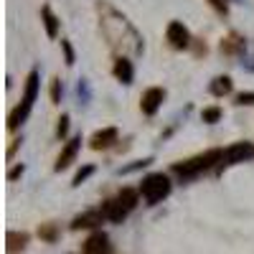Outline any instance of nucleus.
Masks as SVG:
<instances>
[{
	"label": "nucleus",
	"mask_w": 254,
	"mask_h": 254,
	"mask_svg": "<svg viewBox=\"0 0 254 254\" xmlns=\"http://www.w3.org/2000/svg\"><path fill=\"white\" fill-rule=\"evenodd\" d=\"M36 94H38V71H31L28 79H26L23 99H20V104H18V107L10 112V117H8V127H10V130H15L20 122H26V120H28L31 107H33V102H36Z\"/></svg>",
	"instance_id": "obj_1"
},
{
	"label": "nucleus",
	"mask_w": 254,
	"mask_h": 254,
	"mask_svg": "<svg viewBox=\"0 0 254 254\" xmlns=\"http://www.w3.org/2000/svg\"><path fill=\"white\" fill-rule=\"evenodd\" d=\"M224 160V150H206L203 155H196L190 160H183V163H176L173 165V173H178L181 178H193L203 171H208L214 163Z\"/></svg>",
	"instance_id": "obj_2"
},
{
	"label": "nucleus",
	"mask_w": 254,
	"mask_h": 254,
	"mask_svg": "<svg viewBox=\"0 0 254 254\" xmlns=\"http://www.w3.org/2000/svg\"><path fill=\"white\" fill-rule=\"evenodd\" d=\"M140 193L147 203H158L171 193V181H168V176H163V173H150L147 178H142Z\"/></svg>",
	"instance_id": "obj_3"
},
{
	"label": "nucleus",
	"mask_w": 254,
	"mask_h": 254,
	"mask_svg": "<svg viewBox=\"0 0 254 254\" xmlns=\"http://www.w3.org/2000/svg\"><path fill=\"white\" fill-rule=\"evenodd\" d=\"M254 155V145L252 142H234L231 147L224 150V165H234V163H244Z\"/></svg>",
	"instance_id": "obj_4"
},
{
	"label": "nucleus",
	"mask_w": 254,
	"mask_h": 254,
	"mask_svg": "<svg viewBox=\"0 0 254 254\" xmlns=\"http://www.w3.org/2000/svg\"><path fill=\"white\" fill-rule=\"evenodd\" d=\"M165 36H168V41H171L173 49H188L190 46V33H188V28L181 23V20H173V23L168 26Z\"/></svg>",
	"instance_id": "obj_5"
},
{
	"label": "nucleus",
	"mask_w": 254,
	"mask_h": 254,
	"mask_svg": "<svg viewBox=\"0 0 254 254\" xmlns=\"http://www.w3.org/2000/svg\"><path fill=\"white\" fill-rule=\"evenodd\" d=\"M84 254H112L110 237L104 231H94V234L84 242Z\"/></svg>",
	"instance_id": "obj_6"
},
{
	"label": "nucleus",
	"mask_w": 254,
	"mask_h": 254,
	"mask_svg": "<svg viewBox=\"0 0 254 254\" xmlns=\"http://www.w3.org/2000/svg\"><path fill=\"white\" fill-rule=\"evenodd\" d=\"M79 145H81V137H71L66 145H64V150H61V155H59V160H56V165H54L56 173L66 171V168L74 163V158H76V153H79Z\"/></svg>",
	"instance_id": "obj_7"
},
{
	"label": "nucleus",
	"mask_w": 254,
	"mask_h": 254,
	"mask_svg": "<svg viewBox=\"0 0 254 254\" xmlns=\"http://www.w3.org/2000/svg\"><path fill=\"white\" fill-rule=\"evenodd\" d=\"M163 99H165V92H163L160 87H150V89H147V92L142 94L140 107H142V112H145V115H155V112L160 110Z\"/></svg>",
	"instance_id": "obj_8"
},
{
	"label": "nucleus",
	"mask_w": 254,
	"mask_h": 254,
	"mask_svg": "<svg viewBox=\"0 0 254 254\" xmlns=\"http://www.w3.org/2000/svg\"><path fill=\"white\" fill-rule=\"evenodd\" d=\"M112 142H117V127H104V130L94 132L89 140L92 150H107V147H112Z\"/></svg>",
	"instance_id": "obj_9"
},
{
	"label": "nucleus",
	"mask_w": 254,
	"mask_h": 254,
	"mask_svg": "<svg viewBox=\"0 0 254 254\" xmlns=\"http://www.w3.org/2000/svg\"><path fill=\"white\" fill-rule=\"evenodd\" d=\"M102 219H104L102 211H84V214H79V216L71 221V229H74V231H79V229H94V226L102 224Z\"/></svg>",
	"instance_id": "obj_10"
},
{
	"label": "nucleus",
	"mask_w": 254,
	"mask_h": 254,
	"mask_svg": "<svg viewBox=\"0 0 254 254\" xmlns=\"http://www.w3.org/2000/svg\"><path fill=\"white\" fill-rule=\"evenodd\" d=\"M102 214H104V219H110V221H115V224H120L127 214H130V211H127L117 198H110V201H104V206L99 208Z\"/></svg>",
	"instance_id": "obj_11"
},
{
	"label": "nucleus",
	"mask_w": 254,
	"mask_h": 254,
	"mask_svg": "<svg viewBox=\"0 0 254 254\" xmlns=\"http://www.w3.org/2000/svg\"><path fill=\"white\" fill-rule=\"evenodd\" d=\"M115 76L122 81V84H130L132 81V76H135V71H132V61L127 59V56H120L117 61H115Z\"/></svg>",
	"instance_id": "obj_12"
},
{
	"label": "nucleus",
	"mask_w": 254,
	"mask_h": 254,
	"mask_svg": "<svg viewBox=\"0 0 254 254\" xmlns=\"http://www.w3.org/2000/svg\"><path fill=\"white\" fill-rule=\"evenodd\" d=\"M8 254H15V252H23L26 249V244H28V234L26 231H8Z\"/></svg>",
	"instance_id": "obj_13"
},
{
	"label": "nucleus",
	"mask_w": 254,
	"mask_h": 254,
	"mask_svg": "<svg viewBox=\"0 0 254 254\" xmlns=\"http://www.w3.org/2000/svg\"><path fill=\"white\" fill-rule=\"evenodd\" d=\"M41 18H44V26H46L49 38H56L59 36V18L54 15V10L49 5H44V8H41Z\"/></svg>",
	"instance_id": "obj_14"
},
{
	"label": "nucleus",
	"mask_w": 254,
	"mask_h": 254,
	"mask_svg": "<svg viewBox=\"0 0 254 254\" xmlns=\"http://www.w3.org/2000/svg\"><path fill=\"white\" fill-rule=\"evenodd\" d=\"M242 49H244V38H239L237 33H231V36H226V38L221 41V54L234 56V54H239Z\"/></svg>",
	"instance_id": "obj_15"
},
{
	"label": "nucleus",
	"mask_w": 254,
	"mask_h": 254,
	"mask_svg": "<svg viewBox=\"0 0 254 254\" xmlns=\"http://www.w3.org/2000/svg\"><path fill=\"white\" fill-rule=\"evenodd\" d=\"M231 92V79L229 76H216L211 81V94L214 97H226Z\"/></svg>",
	"instance_id": "obj_16"
},
{
	"label": "nucleus",
	"mask_w": 254,
	"mask_h": 254,
	"mask_svg": "<svg viewBox=\"0 0 254 254\" xmlns=\"http://www.w3.org/2000/svg\"><path fill=\"white\" fill-rule=\"evenodd\" d=\"M137 196H140V193H137L135 188H122V190H120V196H117V201H120L127 211H132V208L137 206Z\"/></svg>",
	"instance_id": "obj_17"
},
{
	"label": "nucleus",
	"mask_w": 254,
	"mask_h": 254,
	"mask_svg": "<svg viewBox=\"0 0 254 254\" xmlns=\"http://www.w3.org/2000/svg\"><path fill=\"white\" fill-rule=\"evenodd\" d=\"M201 120H203V122H208V125H214V122H219V120H221V110H219V107L203 110V112H201Z\"/></svg>",
	"instance_id": "obj_18"
},
{
	"label": "nucleus",
	"mask_w": 254,
	"mask_h": 254,
	"mask_svg": "<svg viewBox=\"0 0 254 254\" xmlns=\"http://www.w3.org/2000/svg\"><path fill=\"white\" fill-rule=\"evenodd\" d=\"M92 173H94V165H84V168H81V171H79V173L74 176V181H71V186H81V183H84V181H87V178H89Z\"/></svg>",
	"instance_id": "obj_19"
},
{
	"label": "nucleus",
	"mask_w": 254,
	"mask_h": 254,
	"mask_svg": "<svg viewBox=\"0 0 254 254\" xmlns=\"http://www.w3.org/2000/svg\"><path fill=\"white\" fill-rule=\"evenodd\" d=\"M38 237L46 239V242H54V239H56V226H54V224H44V226L38 229Z\"/></svg>",
	"instance_id": "obj_20"
},
{
	"label": "nucleus",
	"mask_w": 254,
	"mask_h": 254,
	"mask_svg": "<svg viewBox=\"0 0 254 254\" xmlns=\"http://www.w3.org/2000/svg\"><path fill=\"white\" fill-rule=\"evenodd\" d=\"M51 102H54V104L61 102V79H59V76L51 79Z\"/></svg>",
	"instance_id": "obj_21"
},
{
	"label": "nucleus",
	"mask_w": 254,
	"mask_h": 254,
	"mask_svg": "<svg viewBox=\"0 0 254 254\" xmlns=\"http://www.w3.org/2000/svg\"><path fill=\"white\" fill-rule=\"evenodd\" d=\"M66 132H69V115H61L59 127H56V135L59 137H66Z\"/></svg>",
	"instance_id": "obj_22"
},
{
	"label": "nucleus",
	"mask_w": 254,
	"mask_h": 254,
	"mask_svg": "<svg viewBox=\"0 0 254 254\" xmlns=\"http://www.w3.org/2000/svg\"><path fill=\"white\" fill-rule=\"evenodd\" d=\"M61 49H64V56H66V64L71 66V64H74V49H71V44L66 38H61Z\"/></svg>",
	"instance_id": "obj_23"
},
{
	"label": "nucleus",
	"mask_w": 254,
	"mask_h": 254,
	"mask_svg": "<svg viewBox=\"0 0 254 254\" xmlns=\"http://www.w3.org/2000/svg\"><path fill=\"white\" fill-rule=\"evenodd\" d=\"M237 104H254V92H242V94H237Z\"/></svg>",
	"instance_id": "obj_24"
},
{
	"label": "nucleus",
	"mask_w": 254,
	"mask_h": 254,
	"mask_svg": "<svg viewBox=\"0 0 254 254\" xmlns=\"http://www.w3.org/2000/svg\"><path fill=\"white\" fill-rule=\"evenodd\" d=\"M208 3L214 5V8L219 10V13H224V15L229 13V3H226V0H208Z\"/></svg>",
	"instance_id": "obj_25"
},
{
	"label": "nucleus",
	"mask_w": 254,
	"mask_h": 254,
	"mask_svg": "<svg viewBox=\"0 0 254 254\" xmlns=\"http://www.w3.org/2000/svg\"><path fill=\"white\" fill-rule=\"evenodd\" d=\"M20 176H23V165H15V168H10V171H8V181H15Z\"/></svg>",
	"instance_id": "obj_26"
},
{
	"label": "nucleus",
	"mask_w": 254,
	"mask_h": 254,
	"mask_svg": "<svg viewBox=\"0 0 254 254\" xmlns=\"http://www.w3.org/2000/svg\"><path fill=\"white\" fill-rule=\"evenodd\" d=\"M18 142H20V140H13V142H10V147H8V160L13 158V153H15V147H18Z\"/></svg>",
	"instance_id": "obj_27"
}]
</instances>
